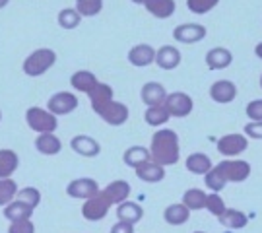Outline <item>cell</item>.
<instances>
[{"label":"cell","mask_w":262,"mask_h":233,"mask_svg":"<svg viewBox=\"0 0 262 233\" xmlns=\"http://www.w3.org/2000/svg\"><path fill=\"white\" fill-rule=\"evenodd\" d=\"M150 152H151V159L158 161L159 165H163V167L175 165L179 159H181V148H179L177 132L171 131V129H159L151 136Z\"/></svg>","instance_id":"1"},{"label":"cell","mask_w":262,"mask_h":233,"mask_svg":"<svg viewBox=\"0 0 262 233\" xmlns=\"http://www.w3.org/2000/svg\"><path fill=\"white\" fill-rule=\"evenodd\" d=\"M56 62V53L53 49H37L24 60V72L31 78L45 74Z\"/></svg>","instance_id":"2"},{"label":"cell","mask_w":262,"mask_h":233,"mask_svg":"<svg viewBox=\"0 0 262 233\" xmlns=\"http://www.w3.org/2000/svg\"><path fill=\"white\" fill-rule=\"evenodd\" d=\"M26 121H28L29 129L39 132V134L55 132L56 126H58L56 115H53L49 109H39V107H29L28 113H26Z\"/></svg>","instance_id":"3"},{"label":"cell","mask_w":262,"mask_h":233,"mask_svg":"<svg viewBox=\"0 0 262 233\" xmlns=\"http://www.w3.org/2000/svg\"><path fill=\"white\" fill-rule=\"evenodd\" d=\"M217 167L222 169L227 183H243L251 177V163L245 161V159L225 158L224 161L217 163Z\"/></svg>","instance_id":"4"},{"label":"cell","mask_w":262,"mask_h":233,"mask_svg":"<svg viewBox=\"0 0 262 233\" xmlns=\"http://www.w3.org/2000/svg\"><path fill=\"white\" fill-rule=\"evenodd\" d=\"M215 148H217V152L224 158H237L243 152H247V148H249V138L245 134H239V132H231V134H225V136H222V138L217 140L215 142Z\"/></svg>","instance_id":"5"},{"label":"cell","mask_w":262,"mask_h":233,"mask_svg":"<svg viewBox=\"0 0 262 233\" xmlns=\"http://www.w3.org/2000/svg\"><path fill=\"white\" fill-rule=\"evenodd\" d=\"M111 206L113 204L109 202V198L105 196L103 190H99L97 195L88 198L84 204H82V216H84L88 222H99V220H103L105 216L109 214Z\"/></svg>","instance_id":"6"},{"label":"cell","mask_w":262,"mask_h":233,"mask_svg":"<svg viewBox=\"0 0 262 233\" xmlns=\"http://www.w3.org/2000/svg\"><path fill=\"white\" fill-rule=\"evenodd\" d=\"M208 29L202 26V24H194V22H188V24H181L173 29V39L177 43H183V45H194V43H200L202 39H206Z\"/></svg>","instance_id":"7"},{"label":"cell","mask_w":262,"mask_h":233,"mask_svg":"<svg viewBox=\"0 0 262 233\" xmlns=\"http://www.w3.org/2000/svg\"><path fill=\"white\" fill-rule=\"evenodd\" d=\"M167 107V111L171 117L175 119H183V117H188L192 109H194V101L192 97L185 92H173L167 95V99L163 103Z\"/></svg>","instance_id":"8"},{"label":"cell","mask_w":262,"mask_h":233,"mask_svg":"<svg viewBox=\"0 0 262 233\" xmlns=\"http://www.w3.org/2000/svg\"><path fill=\"white\" fill-rule=\"evenodd\" d=\"M95 113H97L107 124H111V126H121V124H124V122L128 121V107L121 101H115V99L109 103H105L103 107H99Z\"/></svg>","instance_id":"9"},{"label":"cell","mask_w":262,"mask_h":233,"mask_svg":"<svg viewBox=\"0 0 262 233\" xmlns=\"http://www.w3.org/2000/svg\"><path fill=\"white\" fill-rule=\"evenodd\" d=\"M99 193V185L95 179L90 177H80L70 181L66 186V195L72 196V198H80V200H88Z\"/></svg>","instance_id":"10"},{"label":"cell","mask_w":262,"mask_h":233,"mask_svg":"<svg viewBox=\"0 0 262 233\" xmlns=\"http://www.w3.org/2000/svg\"><path fill=\"white\" fill-rule=\"evenodd\" d=\"M78 107V97L74 93H68V92H58L55 93L51 99L47 101V109L53 115H70Z\"/></svg>","instance_id":"11"},{"label":"cell","mask_w":262,"mask_h":233,"mask_svg":"<svg viewBox=\"0 0 262 233\" xmlns=\"http://www.w3.org/2000/svg\"><path fill=\"white\" fill-rule=\"evenodd\" d=\"M210 97H212V101L220 103V105L235 101V97H237V86L231 80H217V82H214V84L210 86Z\"/></svg>","instance_id":"12"},{"label":"cell","mask_w":262,"mask_h":233,"mask_svg":"<svg viewBox=\"0 0 262 233\" xmlns=\"http://www.w3.org/2000/svg\"><path fill=\"white\" fill-rule=\"evenodd\" d=\"M70 148L74 150L78 156H84V158H95L101 152L99 142L88 134H76L74 138L70 140Z\"/></svg>","instance_id":"13"},{"label":"cell","mask_w":262,"mask_h":233,"mask_svg":"<svg viewBox=\"0 0 262 233\" xmlns=\"http://www.w3.org/2000/svg\"><path fill=\"white\" fill-rule=\"evenodd\" d=\"M156 49L148 43H140V45H134L128 51V62L136 68H144V66H150L151 62H156Z\"/></svg>","instance_id":"14"},{"label":"cell","mask_w":262,"mask_h":233,"mask_svg":"<svg viewBox=\"0 0 262 233\" xmlns=\"http://www.w3.org/2000/svg\"><path fill=\"white\" fill-rule=\"evenodd\" d=\"M231 62H233V55L225 47H214L206 53V66L210 70H215V72L225 70L231 66Z\"/></svg>","instance_id":"15"},{"label":"cell","mask_w":262,"mask_h":233,"mask_svg":"<svg viewBox=\"0 0 262 233\" xmlns=\"http://www.w3.org/2000/svg\"><path fill=\"white\" fill-rule=\"evenodd\" d=\"M156 65L161 70H175L181 65V51L173 45H163L156 53Z\"/></svg>","instance_id":"16"},{"label":"cell","mask_w":262,"mask_h":233,"mask_svg":"<svg viewBox=\"0 0 262 233\" xmlns=\"http://www.w3.org/2000/svg\"><path fill=\"white\" fill-rule=\"evenodd\" d=\"M169 93L165 92V88L159 84V82H148V84L142 86L140 90V97L142 101L146 103L148 107H154V105H163L165 99H167Z\"/></svg>","instance_id":"17"},{"label":"cell","mask_w":262,"mask_h":233,"mask_svg":"<svg viewBox=\"0 0 262 233\" xmlns=\"http://www.w3.org/2000/svg\"><path fill=\"white\" fill-rule=\"evenodd\" d=\"M134 171H136V177L144 181V183H159V181L165 179V167L159 165L158 161H154V159L138 165Z\"/></svg>","instance_id":"18"},{"label":"cell","mask_w":262,"mask_h":233,"mask_svg":"<svg viewBox=\"0 0 262 233\" xmlns=\"http://www.w3.org/2000/svg\"><path fill=\"white\" fill-rule=\"evenodd\" d=\"M103 193L109 198L111 204L119 206L121 202L128 200V196H130V185L126 181H122V179H117V181H111L109 185L105 186Z\"/></svg>","instance_id":"19"},{"label":"cell","mask_w":262,"mask_h":233,"mask_svg":"<svg viewBox=\"0 0 262 233\" xmlns=\"http://www.w3.org/2000/svg\"><path fill=\"white\" fill-rule=\"evenodd\" d=\"M117 218L121 222H128V224H138L142 218H144V208L138 202H132V200H124L117 206Z\"/></svg>","instance_id":"20"},{"label":"cell","mask_w":262,"mask_h":233,"mask_svg":"<svg viewBox=\"0 0 262 233\" xmlns=\"http://www.w3.org/2000/svg\"><path fill=\"white\" fill-rule=\"evenodd\" d=\"M70 84H72V88H74L76 92H82L90 95V93L97 88L99 82H97V78H95L94 72H90V70H78V72H74L72 78H70Z\"/></svg>","instance_id":"21"},{"label":"cell","mask_w":262,"mask_h":233,"mask_svg":"<svg viewBox=\"0 0 262 233\" xmlns=\"http://www.w3.org/2000/svg\"><path fill=\"white\" fill-rule=\"evenodd\" d=\"M35 148L43 156H56L62 150V142L58 136H55V132H43L35 138Z\"/></svg>","instance_id":"22"},{"label":"cell","mask_w":262,"mask_h":233,"mask_svg":"<svg viewBox=\"0 0 262 233\" xmlns=\"http://www.w3.org/2000/svg\"><path fill=\"white\" fill-rule=\"evenodd\" d=\"M146 10L150 12L154 18L158 19H167L175 14L177 10V4L175 0H146Z\"/></svg>","instance_id":"23"},{"label":"cell","mask_w":262,"mask_h":233,"mask_svg":"<svg viewBox=\"0 0 262 233\" xmlns=\"http://www.w3.org/2000/svg\"><path fill=\"white\" fill-rule=\"evenodd\" d=\"M163 220L169 225H183L190 220V210L183 202H175V204H169L163 210Z\"/></svg>","instance_id":"24"},{"label":"cell","mask_w":262,"mask_h":233,"mask_svg":"<svg viewBox=\"0 0 262 233\" xmlns=\"http://www.w3.org/2000/svg\"><path fill=\"white\" fill-rule=\"evenodd\" d=\"M185 167H187L192 175H206L208 171L214 167V163H212V159L208 158L206 154L194 152V154H190V156L187 158Z\"/></svg>","instance_id":"25"},{"label":"cell","mask_w":262,"mask_h":233,"mask_svg":"<svg viewBox=\"0 0 262 233\" xmlns=\"http://www.w3.org/2000/svg\"><path fill=\"white\" fill-rule=\"evenodd\" d=\"M217 222L224 225L225 229H243L249 224V218L241 210H235V208H227L224 214L217 218Z\"/></svg>","instance_id":"26"},{"label":"cell","mask_w":262,"mask_h":233,"mask_svg":"<svg viewBox=\"0 0 262 233\" xmlns=\"http://www.w3.org/2000/svg\"><path fill=\"white\" fill-rule=\"evenodd\" d=\"M150 159H151L150 148H144V146H130L128 150H124V154H122L124 165H128L132 169H136L138 165L150 161Z\"/></svg>","instance_id":"27"},{"label":"cell","mask_w":262,"mask_h":233,"mask_svg":"<svg viewBox=\"0 0 262 233\" xmlns=\"http://www.w3.org/2000/svg\"><path fill=\"white\" fill-rule=\"evenodd\" d=\"M33 210L35 208H31L29 204L26 202H21V200H14V202H10L6 208H4V218L8 220V222H19V220H29L31 214H33Z\"/></svg>","instance_id":"28"},{"label":"cell","mask_w":262,"mask_h":233,"mask_svg":"<svg viewBox=\"0 0 262 233\" xmlns=\"http://www.w3.org/2000/svg\"><path fill=\"white\" fill-rule=\"evenodd\" d=\"M19 165L18 154L14 150H0V179H10Z\"/></svg>","instance_id":"29"},{"label":"cell","mask_w":262,"mask_h":233,"mask_svg":"<svg viewBox=\"0 0 262 233\" xmlns=\"http://www.w3.org/2000/svg\"><path fill=\"white\" fill-rule=\"evenodd\" d=\"M181 202L187 206L190 212H194V210H206L208 193L202 190V188H188L187 193L183 195Z\"/></svg>","instance_id":"30"},{"label":"cell","mask_w":262,"mask_h":233,"mask_svg":"<svg viewBox=\"0 0 262 233\" xmlns=\"http://www.w3.org/2000/svg\"><path fill=\"white\" fill-rule=\"evenodd\" d=\"M90 101H92V109H94V111H97L99 107H103L105 103L113 101V88L109 84L99 82V84H97V88L90 93Z\"/></svg>","instance_id":"31"},{"label":"cell","mask_w":262,"mask_h":233,"mask_svg":"<svg viewBox=\"0 0 262 233\" xmlns=\"http://www.w3.org/2000/svg\"><path fill=\"white\" fill-rule=\"evenodd\" d=\"M144 119L150 126H161L171 119L167 107L165 105H154V107H148L146 113H144Z\"/></svg>","instance_id":"32"},{"label":"cell","mask_w":262,"mask_h":233,"mask_svg":"<svg viewBox=\"0 0 262 233\" xmlns=\"http://www.w3.org/2000/svg\"><path fill=\"white\" fill-rule=\"evenodd\" d=\"M18 193L19 188L14 179H0V206L2 208H6L10 202H14L18 198Z\"/></svg>","instance_id":"33"},{"label":"cell","mask_w":262,"mask_h":233,"mask_svg":"<svg viewBox=\"0 0 262 233\" xmlns=\"http://www.w3.org/2000/svg\"><path fill=\"white\" fill-rule=\"evenodd\" d=\"M204 185L210 188V193H220V190H224L225 185H227V179H225V175L222 173V169L217 167V165H214V167L204 175Z\"/></svg>","instance_id":"34"},{"label":"cell","mask_w":262,"mask_h":233,"mask_svg":"<svg viewBox=\"0 0 262 233\" xmlns=\"http://www.w3.org/2000/svg\"><path fill=\"white\" fill-rule=\"evenodd\" d=\"M82 14L76 8H64L58 12V26L62 29H76L82 22Z\"/></svg>","instance_id":"35"},{"label":"cell","mask_w":262,"mask_h":233,"mask_svg":"<svg viewBox=\"0 0 262 233\" xmlns=\"http://www.w3.org/2000/svg\"><path fill=\"white\" fill-rule=\"evenodd\" d=\"M76 10L84 18H92L103 10V0H76Z\"/></svg>","instance_id":"36"},{"label":"cell","mask_w":262,"mask_h":233,"mask_svg":"<svg viewBox=\"0 0 262 233\" xmlns=\"http://www.w3.org/2000/svg\"><path fill=\"white\" fill-rule=\"evenodd\" d=\"M220 4V0H187V8L196 14V16H202V14H208L212 12Z\"/></svg>","instance_id":"37"},{"label":"cell","mask_w":262,"mask_h":233,"mask_svg":"<svg viewBox=\"0 0 262 233\" xmlns=\"http://www.w3.org/2000/svg\"><path fill=\"white\" fill-rule=\"evenodd\" d=\"M206 210L212 216H214V218H220V216H222L225 210H227V206H225L224 198L220 196V193H210V195H208Z\"/></svg>","instance_id":"38"},{"label":"cell","mask_w":262,"mask_h":233,"mask_svg":"<svg viewBox=\"0 0 262 233\" xmlns=\"http://www.w3.org/2000/svg\"><path fill=\"white\" fill-rule=\"evenodd\" d=\"M18 200L29 204L31 208H37L39 202H41V193H39L37 188H33V186H26V188H21L18 193Z\"/></svg>","instance_id":"39"},{"label":"cell","mask_w":262,"mask_h":233,"mask_svg":"<svg viewBox=\"0 0 262 233\" xmlns=\"http://www.w3.org/2000/svg\"><path fill=\"white\" fill-rule=\"evenodd\" d=\"M243 134L251 140H262V121H249L243 126Z\"/></svg>","instance_id":"40"},{"label":"cell","mask_w":262,"mask_h":233,"mask_svg":"<svg viewBox=\"0 0 262 233\" xmlns=\"http://www.w3.org/2000/svg\"><path fill=\"white\" fill-rule=\"evenodd\" d=\"M8 233H35V225L31 220H19V222H10Z\"/></svg>","instance_id":"41"},{"label":"cell","mask_w":262,"mask_h":233,"mask_svg":"<svg viewBox=\"0 0 262 233\" xmlns=\"http://www.w3.org/2000/svg\"><path fill=\"white\" fill-rule=\"evenodd\" d=\"M245 113L251 121H262V99H253L245 107Z\"/></svg>","instance_id":"42"},{"label":"cell","mask_w":262,"mask_h":233,"mask_svg":"<svg viewBox=\"0 0 262 233\" xmlns=\"http://www.w3.org/2000/svg\"><path fill=\"white\" fill-rule=\"evenodd\" d=\"M111 233H134V224H128V222H117V224L111 227Z\"/></svg>","instance_id":"43"},{"label":"cell","mask_w":262,"mask_h":233,"mask_svg":"<svg viewBox=\"0 0 262 233\" xmlns=\"http://www.w3.org/2000/svg\"><path fill=\"white\" fill-rule=\"evenodd\" d=\"M254 55H256V56H258V58L262 60V41H260V43H258L256 47H254Z\"/></svg>","instance_id":"44"},{"label":"cell","mask_w":262,"mask_h":233,"mask_svg":"<svg viewBox=\"0 0 262 233\" xmlns=\"http://www.w3.org/2000/svg\"><path fill=\"white\" fill-rule=\"evenodd\" d=\"M10 0H0V8H4V6H6V4H8Z\"/></svg>","instance_id":"45"},{"label":"cell","mask_w":262,"mask_h":233,"mask_svg":"<svg viewBox=\"0 0 262 233\" xmlns=\"http://www.w3.org/2000/svg\"><path fill=\"white\" fill-rule=\"evenodd\" d=\"M130 2H134V4H146V0H130Z\"/></svg>","instance_id":"46"},{"label":"cell","mask_w":262,"mask_h":233,"mask_svg":"<svg viewBox=\"0 0 262 233\" xmlns=\"http://www.w3.org/2000/svg\"><path fill=\"white\" fill-rule=\"evenodd\" d=\"M194 233H206V231H194Z\"/></svg>","instance_id":"47"},{"label":"cell","mask_w":262,"mask_h":233,"mask_svg":"<svg viewBox=\"0 0 262 233\" xmlns=\"http://www.w3.org/2000/svg\"><path fill=\"white\" fill-rule=\"evenodd\" d=\"M260 88H262V76H260Z\"/></svg>","instance_id":"48"},{"label":"cell","mask_w":262,"mask_h":233,"mask_svg":"<svg viewBox=\"0 0 262 233\" xmlns=\"http://www.w3.org/2000/svg\"><path fill=\"white\" fill-rule=\"evenodd\" d=\"M0 121H2V113H0Z\"/></svg>","instance_id":"49"}]
</instances>
